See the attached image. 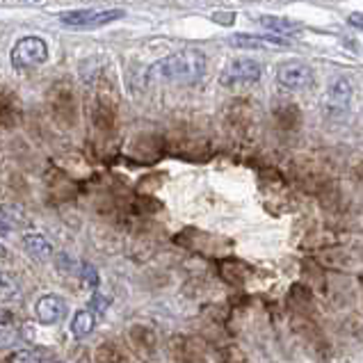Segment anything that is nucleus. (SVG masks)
I'll return each instance as SVG.
<instances>
[{
  "mask_svg": "<svg viewBox=\"0 0 363 363\" xmlns=\"http://www.w3.org/2000/svg\"><path fill=\"white\" fill-rule=\"evenodd\" d=\"M206 74V55L201 50L185 48L158 60L149 67L147 78L153 82H196Z\"/></svg>",
  "mask_w": 363,
  "mask_h": 363,
  "instance_id": "obj_1",
  "label": "nucleus"
},
{
  "mask_svg": "<svg viewBox=\"0 0 363 363\" xmlns=\"http://www.w3.org/2000/svg\"><path fill=\"white\" fill-rule=\"evenodd\" d=\"M126 12L123 9H71V12L57 14L60 23L67 28H78V30H94L110 26L115 21L123 18Z\"/></svg>",
  "mask_w": 363,
  "mask_h": 363,
  "instance_id": "obj_2",
  "label": "nucleus"
},
{
  "mask_svg": "<svg viewBox=\"0 0 363 363\" xmlns=\"http://www.w3.org/2000/svg\"><path fill=\"white\" fill-rule=\"evenodd\" d=\"M50 50L44 37L30 35V37H21L14 41L12 50H9V60H12V67L16 71L28 69V67H39L48 60Z\"/></svg>",
  "mask_w": 363,
  "mask_h": 363,
  "instance_id": "obj_3",
  "label": "nucleus"
},
{
  "mask_svg": "<svg viewBox=\"0 0 363 363\" xmlns=\"http://www.w3.org/2000/svg\"><path fill=\"white\" fill-rule=\"evenodd\" d=\"M277 80H279V85L290 91H304L311 87V82H313V71H311V67L304 65V62L293 60L277 69Z\"/></svg>",
  "mask_w": 363,
  "mask_h": 363,
  "instance_id": "obj_4",
  "label": "nucleus"
},
{
  "mask_svg": "<svg viewBox=\"0 0 363 363\" xmlns=\"http://www.w3.org/2000/svg\"><path fill=\"white\" fill-rule=\"evenodd\" d=\"M263 69L256 60H233L222 71V85H245V82H256L261 78Z\"/></svg>",
  "mask_w": 363,
  "mask_h": 363,
  "instance_id": "obj_5",
  "label": "nucleus"
},
{
  "mask_svg": "<svg viewBox=\"0 0 363 363\" xmlns=\"http://www.w3.org/2000/svg\"><path fill=\"white\" fill-rule=\"evenodd\" d=\"M35 318L39 320L41 325H46V327L62 323V320L67 318L65 299H62L60 295H53V293L41 295L35 302Z\"/></svg>",
  "mask_w": 363,
  "mask_h": 363,
  "instance_id": "obj_6",
  "label": "nucleus"
},
{
  "mask_svg": "<svg viewBox=\"0 0 363 363\" xmlns=\"http://www.w3.org/2000/svg\"><path fill=\"white\" fill-rule=\"evenodd\" d=\"M350 101H352V87L345 78H338L334 85L327 89V96L323 101V108L327 115H345L347 108H350Z\"/></svg>",
  "mask_w": 363,
  "mask_h": 363,
  "instance_id": "obj_7",
  "label": "nucleus"
},
{
  "mask_svg": "<svg viewBox=\"0 0 363 363\" xmlns=\"http://www.w3.org/2000/svg\"><path fill=\"white\" fill-rule=\"evenodd\" d=\"M23 247H26L28 256H33L37 263H44V261H48V258H53V254H55V249H53V245H50V240L46 235H41V233H26L23 235Z\"/></svg>",
  "mask_w": 363,
  "mask_h": 363,
  "instance_id": "obj_8",
  "label": "nucleus"
},
{
  "mask_svg": "<svg viewBox=\"0 0 363 363\" xmlns=\"http://www.w3.org/2000/svg\"><path fill=\"white\" fill-rule=\"evenodd\" d=\"M229 41L235 48H281V46H288V41H281L277 37H258V35H233Z\"/></svg>",
  "mask_w": 363,
  "mask_h": 363,
  "instance_id": "obj_9",
  "label": "nucleus"
},
{
  "mask_svg": "<svg viewBox=\"0 0 363 363\" xmlns=\"http://www.w3.org/2000/svg\"><path fill=\"white\" fill-rule=\"evenodd\" d=\"M261 23L265 30H272L277 35H297L302 33V26L293 23V21L281 18V16H261Z\"/></svg>",
  "mask_w": 363,
  "mask_h": 363,
  "instance_id": "obj_10",
  "label": "nucleus"
},
{
  "mask_svg": "<svg viewBox=\"0 0 363 363\" xmlns=\"http://www.w3.org/2000/svg\"><path fill=\"white\" fill-rule=\"evenodd\" d=\"M94 325H96V320L89 311H78V313L74 315V320H71V334H74L76 338H85L94 331Z\"/></svg>",
  "mask_w": 363,
  "mask_h": 363,
  "instance_id": "obj_11",
  "label": "nucleus"
},
{
  "mask_svg": "<svg viewBox=\"0 0 363 363\" xmlns=\"http://www.w3.org/2000/svg\"><path fill=\"white\" fill-rule=\"evenodd\" d=\"M16 299H21V288H18V284L9 274L0 272V302L9 304V302H16Z\"/></svg>",
  "mask_w": 363,
  "mask_h": 363,
  "instance_id": "obj_12",
  "label": "nucleus"
},
{
  "mask_svg": "<svg viewBox=\"0 0 363 363\" xmlns=\"http://www.w3.org/2000/svg\"><path fill=\"white\" fill-rule=\"evenodd\" d=\"M94 363H126V359H123V354L117 347H112V345L106 343V345H101L96 350Z\"/></svg>",
  "mask_w": 363,
  "mask_h": 363,
  "instance_id": "obj_13",
  "label": "nucleus"
},
{
  "mask_svg": "<svg viewBox=\"0 0 363 363\" xmlns=\"http://www.w3.org/2000/svg\"><path fill=\"white\" fill-rule=\"evenodd\" d=\"M78 277H80V281L85 284V288H91V290L99 288V272L91 263H82Z\"/></svg>",
  "mask_w": 363,
  "mask_h": 363,
  "instance_id": "obj_14",
  "label": "nucleus"
},
{
  "mask_svg": "<svg viewBox=\"0 0 363 363\" xmlns=\"http://www.w3.org/2000/svg\"><path fill=\"white\" fill-rule=\"evenodd\" d=\"M0 213H3V217L5 220L12 224V226H30V220L28 217L21 213L18 208H14V206H3V208H0Z\"/></svg>",
  "mask_w": 363,
  "mask_h": 363,
  "instance_id": "obj_15",
  "label": "nucleus"
},
{
  "mask_svg": "<svg viewBox=\"0 0 363 363\" xmlns=\"http://www.w3.org/2000/svg\"><path fill=\"white\" fill-rule=\"evenodd\" d=\"M21 338H23V334L16 331V329H9V327L0 329V350H9V347L18 345Z\"/></svg>",
  "mask_w": 363,
  "mask_h": 363,
  "instance_id": "obj_16",
  "label": "nucleus"
},
{
  "mask_svg": "<svg viewBox=\"0 0 363 363\" xmlns=\"http://www.w3.org/2000/svg\"><path fill=\"white\" fill-rule=\"evenodd\" d=\"M41 359H44V357L35 354L33 350H18V352H14L12 357H9L7 363H41Z\"/></svg>",
  "mask_w": 363,
  "mask_h": 363,
  "instance_id": "obj_17",
  "label": "nucleus"
},
{
  "mask_svg": "<svg viewBox=\"0 0 363 363\" xmlns=\"http://www.w3.org/2000/svg\"><path fill=\"white\" fill-rule=\"evenodd\" d=\"M57 269H62V272H80V267H78V263L71 258L69 254H65L62 252L60 256H57Z\"/></svg>",
  "mask_w": 363,
  "mask_h": 363,
  "instance_id": "obj_18",
  "label": "nucleus"
},
{
  "mask_svg": "<svg viewBox=\"0 0 363 363\" xmlns=\"http://www.w3.org/2000/svg\"><path fill=\"white\" fill-rule=\"evenodd\" d=\"M91 308H94L96 313H106V311H108V299L103 297V295H99V293H94V295H91Z\"/></svg>",
  "mask_w": 363,
  "mask_h": 363,
  "instance_id": "obj_19",
  "label": "nucleus"
},
{
  "mask_svg": "<svg viewBox=\"0 0 363 363\" xmlns=\"http://www.w3.org/2000/svg\"><path fill=\"white\" fill-rule=\"evenodd\" d=\"M12 233V224H9L3 215H0V235H9Z\"/></svg>",
  "mask_w": 363,
  "mask_h": 363,
  "instance_id": "obj_20",
  "label": "nucleus"
},
{
  "mask_svg": "<svg viewBox=\"0 0 363 363\" xmlns=\"http://www.w3.org/2000/svg\"><path fill=\"white\" fill-rule=\"evenodd\" d=\"M350 23L357 26V28H363V14H352L350 16Z\"/></svg>",
  "mask_w": 363,
  "mask_h": 363,
  "instance_id": "obj_21",
  "label": "nucleus"
},
{
  "mask_svg": "<svg viewBox=\"0 0 363 363\" xmlns=\"http://www.w3.org/2000/svg\"><path fill=\"white\" fill-rule=\"evenodd\" d=\"M9 320H12V313H7V311L0 308V325H9Z\"/></svg>",
  "mask_w": 363,
  "mask_h": 363,
  "instance_id": "obj_22",
  "label": "nucleus"
},
{
  "mask_svg": "<svg viewBox=\"0 0 363 363\" xmlns=\"http://www.w3.org/2000/svg\"><path fill=\"white\" fill-rule=\"evenodd\" d=\"M7 256V249L3 247V245H0V258H5Z\"/></svg>",
  "mask_w": 363,
  "mask_h": 363,
  "instance_id": "obj_23",
  "label": "nucleus"
},
{
  "mask_svg": "<svg viewBox=\"0 0 363 363\" xmlns=\"http://www.w3.org/2000/svg\"><path fill=\"white\" fill-rule=\"evenodd\" d=\"M33 3H39V0H33Z\"/></svg>",
  "mask_w": 363,
  "mask_h": 363,
  "instance_id": "obj_24",
  "label": "nucleus"
}]
</instances>
